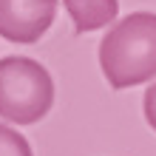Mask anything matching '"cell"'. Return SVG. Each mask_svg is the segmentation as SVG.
Wrapping results in <instances>:
<instances>
[{"mask_svg": "<svg viewBox=\"0 0 156 156\" xmlns=\"http://www.w3.org/2000/svg\"><path fill=\"white\" fill-rule=\"evenodd\" d=\"M99 68L114 91L151 82L156 77V14L122 17L99 43Z\"/></svg>", "mask_w": 156, "mask_h": 156, "instance_id": "6da1fadb", "label": "cell"}, {"mask_svg": "<svg viewBox=\"0 0 156 156\" xmlns=\"http://www.w3.org/2000/svg\"><path fill=\"white\" fill-rule=\"evenodd\" d=\"M54 105V82L37 60H0V119L14 125H34Z\"/></svg>", "mask_w": 156, "mask_h": 156, "instance_id": "7a4b0ae2", "label": "cell"}, {"mask_svg": "<svg viewBox=\"0 0 156 156\" xmlns=\"http://www.w3.org/2000/svg\"><path fill=\"white\" fill-rule=\"evenodd\" d=\"M57 0H0V37L9 43H37L51 29Z\"/></svg>", "mask_w": 156, "mask_h": 156, "instance_id": "3957f363", "label": "cell"}, {"mask_svg": "<svg viewBox=\"0 0 156 156\" xmlns=\"http://www.w3.org/2000/svg\"><path fill=\"white\" fill-rule=\"evenodd\" d=\"M62 6L74 20L77 34L105 29L119 14V0H62Z\"/></svg>", "mask_w": 156, "mask_h": 156, "instance_id": "277c9868", "label": "cell"}, {"mask_svg": "<svg viewBox=\"0 0 156 156\" xmlns=\"http://www.w3.org/2000/svg\"><path fill=\"white\" fill-rule=\"evenodd\" d=\"M0 156H34V153L23 133H17L14 128L0 125Z\"/></svg>", "mask_w": 156, "mask_h": 156, "instance_id": "5b68a950", "label": "cell"}, {"mask_svg": "<svg viewBox=\"0 0 156 156\" xmlns=\"http://www.w3.org/2000/svg\"><path fill=\"white\" fill-rule=\"evenodd\" d=\"M142 102H145V119H148V125L156 131V82L145 91V99H142Z\"/></svg>", "mask_w": 156, "mask_h": 156, "instance_id": "8992f818", "label": "cell"}]
</instances>
